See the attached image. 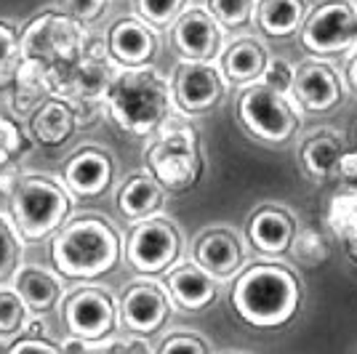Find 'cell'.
I'll return each mask as SVG.
<instances>
[{"instance_id": "6da1fadb", "label": "cell", "mask_w": 357, "mask_h": 354, "mask_svg": "<svg viewBox=\"0 0 357 354\" xmlns=\"http://www.w3.org/2000/svg\"><path fill=\"white\" fill-rule=\"evenodd\" d=\"M232 307L253 328H283L301 307V280L285 264H253L232 285Z\"/></svg>"}, {"instance_id": "7a4b0ae2", "label": "cell", "mask_w": 357, "mask_h": 354, "mask_svg": "<svg viewBox=\"0 0 357 354\" xmlns=\"http://www.w3.org/2000/svg\"><path fill=\"white\" fill-rule=\"evenodd\" d=\"M171 83L155 67H123L107 91V109L120 131L149 136L160 131L171 115Z\"/></svg>"}, {"instance_id": "3957f363", "label": "cell", "mask_w": 357, "mask_h": 354, "mask_svg": "<svg viewBox=\"0 0 357 354\" xmlns=\"http://www.w3.org/2000/svg\"><path fill=\"white\" fill-rule=\"evenodd\" d=\"M118 61L109 54V45L99 38H86L83 51L67 64L45 72L51 96H61L75 107L77 123L89 125L99 102H107V91L118 75Z\"/></svg>"}, {"instance_id": "277c9868", "label": "cell", "mask_w": 357, "mask_h": 354, "mask_svg": "<svg viewBox=\"0 0 357 354\" xmlns=\"http://www.w3.org/2000/svg\"><path fill=\"white\" fill-rule=\"evenodd\" d=\"M51 259L64 277L96 280L118 264L120 237L105 219L86 216L56 235L51 245Z\"/></svg>"}, {"instance_id": "5b68a950", "label": "cell", "mask_w": 357, "mask_h": 354, "mask_svg": "<svg viewBox=\"0 0 357 354\" xmlns=\"http://www.w3.org/2000/svg\"><path fill=\"white\" fill-rule=\"evenodd\" d=\"M147 165L168 192H190L203 176V149L195 125L165 120L158 141L147 149Z\"/></svg>"}, {"instance_id": "8992f818", "label": "cell", "mask_w": 357, "mask_h": 354, "mask_svg": "<svg viewBox=\"0 0 357 354\" xmlns=\"http://www.w3.org/2000/svg\"><path fill=\"white\" fill-rule=\"evenodd\" d=\"M294 96H283L267 83H248L238 96V120L253 139L264 144H285L294 139L301 112Z\"/></svg>"}, {"instance_id": "52a82bcc", "label": "cell", "mask_w": 357, "mask_h": 354, "mask_svg": "<svg viewBox=\"0 0 357 354\" xmlns=\"http://www.w3.org/2000/svg\"><path fill=\"white\" fill-rule=\"evenodd\" d=\"M83 43L86 32L80 22H75L64 11H43L22 32V61L48 72L59 64L73 61L83 51Z\"/></svg>"}, {"instance_id": "ba28073f", "label": "cell", "mask_w": 357, "mask_h": 354, "mask_svg": "<svg viewBox=\"0 0 357 354\" xmlns=\"http://www.w3.org/2000/svg\"><path fill=\"white\" fill-rule=\"evenodd\" d=\"M70 194L56 181L43 176L22 178L14 192V222L24 240L38 243L56 232L70 216Z\"/></svg>"}, {"instance_id": "9c48e42d", "label": "cell", "mask_w": 357, "mask_h": 354, "mask_svg": "<svg viewBox=\"0 0 357 354\" xmlns=\"http://www.w3.org/2000/svg\"><path fill=\"white\" fill-rule=\"evenodd\" d=\"M298 43L307 54L331 59L349 54L357 45V6L347 0H323L298 30Z\"/></svg>"}, {"instance_id": "30bf717a", "label": "cell", "mask_w": 357, "mask_h": 354, "mask_svg": "<svg viewBox=\"0 0 357 354\" xmlns=\"http://www.w3.org/2000/svg\"><path fill=\"white\" fill-rule=\"evenodd\" d=\"M181 256V232L174 222L149 216L136 222L126 245V259L142 275H160Z\"/></svg>"}, {"instance_id": "8fae6325", "label": "cell", "mask_w": 357, "mask_h": 354, "mask_svg": "<svg viewBox=\"0 0 357 354\" xmlns=\"http://www.w3.org/2000/svg\"><path fill=\"white\" fill-rule=\"evenodd\" d=\"M227 93V77L213 61L181 59L171 75V96L178 112L206 115L222 104Z\"/></svg>"}, {"instance_id": "7c38bea8", "label": "cell", "mask_w": 357, "mask_h": 354, "mask_svg": "<svg viewBox=\"0 0 357 354\" xmlns=\"http://www.w3.org/2000/svg\"><path fill=\"white\" fill-rule=\"evenodd\" d=\"M61 317L73 336L105 339V336H112V330L118 325V307L107 288L83 285L67 295Z\"/></svg>"}, {"instance_id": "4fadbf2b", "label": "cell", "mask_w": 357, "mask_h": 354, "mask_svg": "<svg viewBox=\"0 0 357 354\" xmlns=\"http://www.w3.org/2000/svg\"><path fill=\"white\" fill-rule=\"evenodd\" d=\"M222 24L208 8L187 6L184 14L171 24V45L181 59L213 61L222 51Z\"/></svg>"}, {"instance_id": "5bb4252c", "label": "cell", "mask_w": 357, "mask_h": 354, "mask_svg": "<svg viewBox=\"0 0 357 354\" xmlns=\"http://www.w3.org/2000/svg\"><path fill=\"white\" fill-rule=\"evenodd\" d=\"M171 295L155 282H134L120 298V323L134 336H152L171 314Z\"/></svg>"}, {"instance_id": "9a60e30c", "label": "cell", "mask_w": 357, "mask_h": 354, "mask_svg": "<svg viewBox=\"0 0 357 354\" xmlns=\"http://www.w3.org/2000/svg\"><path fill=\"white\" fill-rule=\"evenodd\" d=\"M294 99L307 112L323 115L336 109L344 99V83L339 72L320 56L304 59L296 67V83H294Z\"/></svg>"}, {"instance_id": "2e32d148", "label": "cell", "mask_w": 357, "mask_h": 354, "mask_svg": "<svg viewBox=\"0 0 357 354\" xmlns=\"http://www.w3.org/2000/svg\"><path fill=\"white\" fill-rule=\"evenodd\" d=\"M192 261H197L206 272H211L216 280H229L243 269L245 248H243L240 237L232 229L211 226L195 240Z\"/></svg>"}, {"instance_id": "e0dca14e", "label": "cell", "mask_w": 357, "mask_h": 354, "mask_svg": "<svg viewBox=\"0 0 357 354\" xmlns=\"http://www.w3.org/2000/svg\"><path fill=\"white\" fill-rule=\"evenodd\" d=\"M296 232V216L278 203L261 206L248 219V243L264 256H280V253L291 251Z\"/></svg>"}, {"instance_id": "ac0fdd59", "label": "cell", "mask_w": 357, "mask_h": 354, "mask_svg": "<svg viewBox=\"0 0 357 354\" xmlns=\"http://www.w3.org/2000/svg\"><path fill=\"white\" fill-rule=\"evenodd\" d=\"M165 291L171 295V304L181 311H203L216 301L219 288L216 277L206 272L197 261L174 266L165 275Z\"/></svg>"}, {"instance_id": "d6986e66", "label": "cell", "mask_w": 357, "mask_h": 354, "mask_svg": "<svg viewBox=\"0 0 357 354\" xmlns=\"http://www.w3.org/2000/svg\"><path fill=\"white\" fill-rule=\"evenodd\" d=\"M109 54L123 67H144L155 59L158 51V35L155 27L139 19H120L107 32Z\"/></svg>"}, {"instance_id": "ffe728a7", "label": "cell", "mask_w": 357, "mask_h": 354, "mask_svg": "<svg viewBox=\"0 0 357 354\" xmlns=\"http://www.w3.org/2000/svg\"><path fill=\"white\" fill-rule=\"evenodd\" d=\"M80 123L77 112L67 99L61 96H48L35 112L30 115V133L40 147H61L64 141H70Z\"/></svg>"}, {"instance_id": "44dd1931", "label": "cell", "mask_w": 357, "mask_h": 354, "mask_svg": "<svg viewBox=\"0 0 357 354\" xmlns=\"http://www.w3.org/2000/svg\"><path fill=\"white\" fill-rule=\"evenodd\" d=\"M112 181V160L102 149L77 152L64 168V184L77 197H99Z\"/></svg>"}, {"instance_id": "7402d4cb", "label": "cell", "mask_w": 357, "mask_h": 354, "mask_svg": "<svg viewBox=\"0 0 357 354\" xmlns=\"http://www.w3.org/2000/svg\"><path fill=\"white\" fill-rule=\"evenodd\" d=\"M344 152H347V139L339 131H317L310 133L301 144V168L312 178H331L339 171Z\"/></svg>"}, {"instance_id": "603a6c76", "label": "cell", "mask_w": 357, "mask_h": 354, "mask_svg": "<svg viewBox=\"0 0 357 354\" xmlns=\"http://www.w3.org/2000/svg\"><path fill=\"white\" fill-rule=\"evenodd\" d=\"M165 187L155 178V174H134L118 192V208L128 222H142L155 216L163 206Z\"/></svg>"}, {"instance_id": "cb8c5ba5", "label": "cell", "mask_w": 357, "mask_h": 354, "mask_svg": "<svg viewBox=\"0 0 357 354\" xmlns=\"http://www.w3.org/2000/svg\"><path fill=\"white\" fill-rule=\"evenodd\" d=\"M269 54L267 48L253 40V38H240L222 54V72L229 83L248 86L261 80V75L267 70Z\"/></svg>"}, {"instance_id": "d4e9b609", "label": "cell", "mask_w": 357, "mask_h": 354, "mask_svg": "<svg viewBox=\"0 0 357 354\" xmlns=\"http://www.w3.org/2000/svg\"><path fill=\"white\" fill-rule=\"evenodd\" d=\"M14 291L22 295L30 314H43L54 309L61 298V282L40 266H22L14 272Z\"/></svg>"}, {"instance_id": "484cf974", "label": "cell", "mask_w": 357, "mask_h": 354, "mask_svg": "<svg viewBox=\"0 0 357 354\" xmlns=\"http://www.w3.org/2000/svg\"><path fill=\"white\" fill-rule=\"evenodd\" d=\"M307 0H256V24L269 38H291L307 19Z\"/></svg>"}, {"instance_id": "4316f807", "label": "cell", "mask_w": 357, "mask_h": 354, "mask_svg": "<svg viewBox=\"0 0 357 354\" xmlns=\"http://www.w3.org/2000/svg\"><path fill=\"white\" fill-rule=\"evenodd\" d=\"M326 224L339 240L357 232V187L347 184V190L336 192L328 200Z\"/></svg>"}, {"instance_id": "83f0119b", "label": "cell", "mask_w": 357, "mask_h": 354, "mask_svg": "<svg viewBox=\"0 0 357 354\" xmlns=\"http://www.w3.org/2000/svg\"><path fill=\"white\" fill-rule=\"evenodd\" d=\"M22 59V35H16L11 24L0 22V91L14 88Z\"/></svg>"}, {"instance_id": "f1b7e54d", "label": "cell", "mask_w": 357, "mask_h": 354, "mask_svg": "<svg viewBox=\"0 0 357 354\" xmlns=\"http://www.w3.org/2000/svg\"><path fill=\"white\" fill-rule=\"evenodd\" d=\"M206 8L224 30H240L256 14V0H206Z\"/></svg>"}, {"instance_id": "f546056e", "label": "cell", "mask_w": 357, "mask_h": 354, "mask_svg": "<svg viewBox=\"0 0 357 354\" xmlns=\"http://www.w3.org/2000/svg\"><path fill=\"white\" fill-rule=\"evenodd\" d=\"M190 0H134L136 14L142 16L155 30L171 27L178 16L184 14Z\"/></svg>"}, {"instance_id": "4dcf8cb0", "label": "cell", "mask_w": 357, "mask_h": 354, "mask_svg": "<svg viewBox=\"0 0 357 354\" xmlns=\"http://www.w3.org/2000/svg\"><path fill=\"white\" fill-rule=\"evenodd\" d=\"M27 314H30V309L14 288L0 291V339L19 336V330L27 323Z\"/></svg>"}, {"instance_id": "1f68e13d", "label": "cell", "mask_w": 357, "mask_h": 354, "mask_svg": "<svg viewBox=\"0 0 357 354\" xmlns=\"http://www.w3.org/2000/svg\"><path fill=\"white\" fill-rule=\"evenodd\" d=\"M291 253L298 264L304 266H320L328 261V243L323 240L320 232L314 229H298L296 237H294V245H291Z\"/></svg>"}, {"instance_id": "d6a6232c", "label": "cell", "mask_w": 357, "mask_h": 354, "mask_svg": "<svg viewBox=\"0 0 357 354\" xmlns=\"http://www.w3.org/2000/svg\"><path fill=\"white\" fill-rule=\"evenodd\" d=\"M19 226L8 222L0 213V280H6L8 275L16 272V261L22 253V240H19Z\"/></svg>"}, {"instance_id": "836d02e7", "label": "cell", "mask_w": 357, "mask_h": 354, "mask_svg": "<svg viewBox=\"0 0 357 354\" xmlns=\"http://www.w3.org/2000/svg\"><path fill=\"white\" fill-rule=\"evenodd\" d=\"M261 83H267L269 88H275L283 96H294V83H296V67H291V61L285 59H272L269 56L267 70L261 75Z\"/></svg>"}, {"instance_id": "e575fe53", "label": "cell", "mask_w": 357, "mask_h": 354, "mask_svg": "<svg viewBox=\"0 0 357 354\" xmlns=\"http://www.w3.org/2000/svg\"><path fill=\"white\" fill-rule=\"evenodd\" d=\"M109 0H61V11L80 24H93L105 16Z\"/></svg>"}, {"instance_id": "d590c367", "label": "cell", "mask_w": 357, "mask_h": 354, "mask_svg": "<svg viewBox=\"0 0 357 354\" xmlns=\"http://www.w3.org/2000/svg\"><path fill=\"white\" fill-rule=\"evenodd\" d=\"M27 149L24 141V133L16 125L14 120L0 118V157H8V160H19Z\"/></svg>"}, {"instance_id": "8d00e7d4", "label": "cell", "mask_w": 357, "mask_h": 354, "mask_svg": "<svg viewBox=\"0 0 357 354\" xmlns=\"http://www.w3.org/2000/svg\"><path fill=\"white\" fill-rule=\"evenodd\" d=\"M160 352H190V354H208L211 352V344L208 341H203L197 333L192 330H176L174 336H168V339L158 346Z\"/></svg>"}, {"instance_id": "74e56055", "label": "cell", "mask_w": 357, "mask_h": 354, "mask_svg": "<svg viewBox=\"0 0 357 354\" xmlns=\"http://www.w3.org/2000/svg\"><path fill=\"white\" fill-rule=\"evenodd\" d=\"M8 352H61V344H54L43 336H24V339L8 344Z\"/></svg>"}, {"instance_id": "f35d334b", "label": "cell", "mask_w": 357, "mask_h": 354, "mask_svg": "<svg viewBox=\"0 0 357 354\" xmlns=\"http://www.w3.org/2000/svg\"><path fill=\"white\" fill-rule=\"evenodd\" d=\"M19 181H22V174H19V160L0 157V192L14 194L16 187H19Z\"/></svg>"}, {"instance_id": "ab89813d", "label": "cell", "mask_w": 357, "mask_h": 354, "mask_svg": "<svg viewBox=\"0 0 357 354\" xmlns=\"http://www.w3.org/2000/svg\"><path fill=\"white\" fill-rule=\"evenodd\" d=\"M336 176L342 178V181H347L349 187H357V152H352V149H347V152H344Z\"/></svg>"}, {"instance_id": "60d3db41", "label": "cell", "mask_w": 357, "mask_h": 354, "mask_svg": "<svg viewBox=\"0 0 357 354\" xmlns=\"http://www.w3.org/2000/svg\"><path fill=\"white\" fill-rule=\"evenodd\" d=\"M347 86L357 96V45L349 51V61H347Z\"/></svg>"}, {"instance_id": "b9f144b4", "label": "cell", "mask_w": 357, "mask_h": 354, "mask_svg": "<svg viewBox=\"0 0 357 354\" xmlns=\"http://www.w3.org/2000/svg\"><path fill=\"white\" fill-rule=\"evenodd\" d=\"M344 248H347V256L357 264V232H352L349 237H344Z\"/></svg>"}]
</instances>
